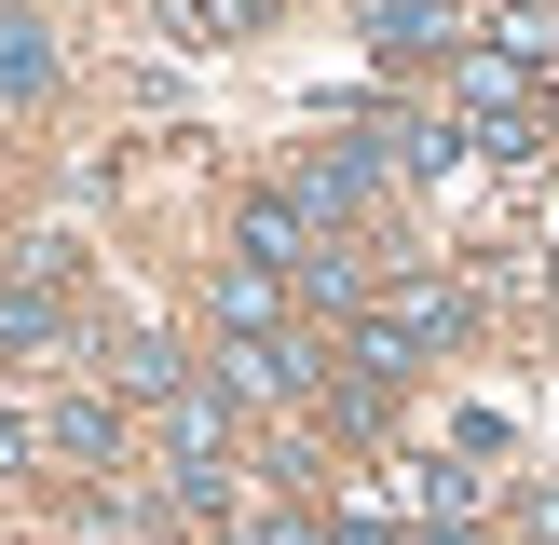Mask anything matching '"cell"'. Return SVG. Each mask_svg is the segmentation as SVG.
<instances>
[{"mask_svg":"<svg viewBox=\"0 0 559 545\" xmlns=\"http://www.w3.org/2000/svg\"><path fill=\"white\" fill-rule=\"evenodd\" d=\"M451 0H369V55H451Z\"/></svg>","mask_w":559,"mask_h":545,"instance_id":"10","label":"cell"},{"mask_svg":"<svg viewBox=\"0 0 559 545\" xmlns=\"http://www.w3.org/2000/svg\"><path fill=\"white\" fill-rule=\"evenodd\" d=\"M233 545H328V532H314L300 505H260V518H233Z\"/></svg>","mask_w":559,"mask_h":545,"instance_id":"13","label":"cell"},{"mask_svg":"<svg viewBox=\"0 0 559 545\" xmlns=\"http://www.w3.org/2000/svg\"><path fill=\"white\" fill-rule=\"evenodd\" d=\"M164 450L178 463H233V396H218V382H178V396H164Z\"/></svg>","mask_w":559,"mask_h":545,"instance_id":"4","label":"cell"},{"mask_svg":"<svg viewBox=\"0 0 559 545\" xmlns=\"http://www.w3.org/2000/svg\"><path fill=\"white\" fill-rule=\"evenodd\" d=\"M164 505H178V518H233V463H178Z\"/></svg>","mask_w":559,"mask_h":545,"instance_id":"12","label":"cell"},{"mask_svg":"<svg viewBox=\"0 0 559 545\" xmlns=\"http://www.w3.org/2000/svg\"><path fill=\"white\" fill-rule=\"evenodd\" d=\"M41 450L109 463V450H123V396H55V409H41Z\"/></svg>","mask_w":559,"mask_h":545,"instance_id":"7","label":"cell"},{"mask_svg":"<svg viewBox=\"0 0 559 545\" xmlns=\"http://www.w3.org/2000/svg\"><path fill=\"white\" fill-rule=\"evenodd\" d=\"M27 96H55V27L0 14V109H27Z\"/></svg>","mask_w":559,"mask_h":545,"instance_id":"9","label":"cell"},{"mask_svg":"<svg viewBox=\"0 0 559 545\" xmlns=\"http://www.w3.org/2000/svg\"><path fill=\"white\" fill-rule=\"evenodd\" d=\"M314 341H300V327H273V341H218V396H233V409H300V396H314Z\"/></svg>","mask_w":559,"mask_h":545,"instance_id":"2","label":"cell"},{"mask_svg":"<svg viewBox=\"0 0 559 545\" xmlns=\"http://www.w3.org/2000/svg\"><path fill=\"white\" fill-rule=\"evenodd\" d=\"M246 259H260V272H314V259H328V232L287 205V191H260V205H246Z\"/></svg>","mask_w":559,"mask_h":545,"instance_id":"5","label":"cell"},{"mask_svg":"<svg viewBox=\"0 0 559 545\" xmlns=\"http://www.w3.org/2000/svg\"><path fill=\"white\" fill-rule=\"evenodd\" d=\"M55 327H69V245L0 259V354H55Z\"/></svg>","mask_w":559,"mask_h":545,"instance_id":"1","label":"cell"},{"mask_svg":"<svg viewBox=\"0 0 559 545\" xmlns=\"http://www.w3.org/2000/svg\"><path fill=\"white\" fill-rule=\"evenodd\" d=\"M273 0H151V27L164 41H191V55H218V41H246V27H260Z\"/></svg>","mask_w":559,"mask_h":545,"instance_id":"8","label":"cell"},{"mask_svg":"<svg viewBox=\"0 0 559 545\" xmlns=\"http://www.w3.org/2000/svg\"><path fill=\"white\" fill-rule=\"evenodd\" d=\"M273 327H287V272L233 259V272H218V341H273Z\"/></svg>","mask_w":559,"mask_h":545,"instance_id":"6","label":"cell"},{"mask_svg":"<svg viewBox=\"0 0 559 545\" xmlns=\"http://www.w3.org/2000/svg\"><path fill=\"white\" fill-rule=\"evenodd\" d=\"M27 463H41V409H14V396H0V477H27Z\"/></svg>","mask_w":559,"mask_h":545,"instance_id":"14","label":"cell"},{"mask_svg":"<svg viewBox=\"0 0 559 545\" xmlns=\"http://www.w3.org/2000/svg\"><path fill=\"white\" fill-rule=\"evenodd\" d=\"M409 505H424L437 532H464V518H478V477H464V463H409Z\"/></svg>","mask_w":559,"mask_h":545,"instance_id":"11","label":"cell"},{"mask_svg":"<svg viewBox=\"0 0 559 545\" xmlns=\"http://www.w3.org/2000/svg\"><path fill=\"white\" fill-rule=\"evenodd\" d=\"M369 191H382V150H314V164L287 178V205L314 218V232H342V218L369 205Z\"/></svg>","mask_w":559,"mask_h":545,"instance_id":"3","label":"cell"}]
</instances>
